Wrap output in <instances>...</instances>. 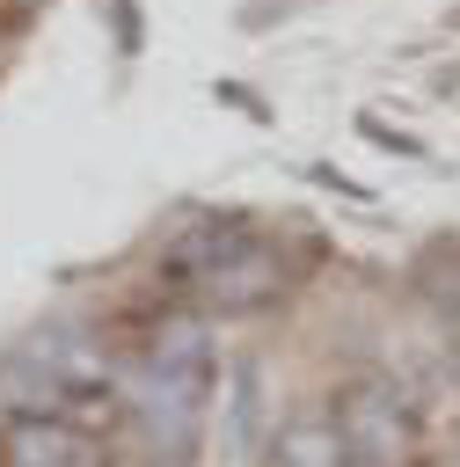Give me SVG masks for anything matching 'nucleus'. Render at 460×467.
Returning <instances> with one entry per match:
<instances>
[{"mask_svg": "<svg viewBox=\"0 0 460 467\" xmlns=\"http://www.w3.org/2000/svg\"><path fill=\"white\" fill-rule=\"evenodd\" d=\"M212 379H219V350H212L204 314H161V321L146 328L139 358L124 365V409H131V423L146 431L153 467H175V460L197 445Z\"/></svg>", "mask_w": 460, "mask_h": 467, "instance_id": "obj_1", "label": "nucleus"}, {"mask_svg": "<svg viewBox=\"0 0 460 467\" xmlns=\"http://www.w3.org/2000/svg\"><path fill=\"white\" fill-rule=\"evenodd\" d=\"M329 416L343 431L350 467H423V416H416V401L394 379H380V372L343 379Z\"/></svg>", "mask_w": 460, "mask_h": 467, "instance_id": "obj_2", "label": "nucleus"}, {"mask_svg": "<svg viewBox=\"0 0 460 467\" xmlns=\"http://www.w3.org/2000/svg\"><path fill=\"white\" fill-rule=\"evenodd\" d=\"M285 292H292V263H285V248L263 241V234H248V241L197 285V306H204V314H263V306H277Z\"/></svg>", "mask_w": 460, "mask_h": 467, "instance_id": "obj_3", "label": "nucleus"}, {"mask_svg": "<svg viewBox=\"0 0 460 467\" xmlns=\"http://www.w3.org/2000/svg\"><path fill=\"white\" fill-rule=\"evenodd\" d=\"M58 387H66V401H73V423H80V401H117L124 394V365H117V350L102 343V336H80V328H51V336H37V343H22ZM88 431V423H80Z\"/></svg>", "mask_w": 460, "mask_h": 467, "instance_id": "obj_4", "label": "nucleus"}, {"mask_svg": "<svg viewBox=\"0 0 460 467\" xmlns=\"http://www.w3.org/2000/svg\"><path fill=\"white\" fill-rule=\"evenodd\" d=\"M248 234H256V226H248V219H234V212H190L183 226H168V241H161L153 270H161L168 285H190V292H197V285H204V277H212V270H219Z\"/></svg>", "mask_w": 460, "mask_h": 467, "instance_id": "obj_5", "label": "nucleus"}, {"mask_svg": "<svg viewBox=\"0 0 460 467\" xmlns=\"http://www.w3.org/2000/svg\"><path fill=\"white\" fill-rule=\"evenodd\" d=\"M0 460L7 467H88L95 438L66 416H7L0 423Z\"/></svg>", "mask_w": 460, "mask_h": 467, "instance_id": "obj_6", "label": "nucleus"}, {"mask_svg": "<svg viewBox=\"0 0 460 467\" xmlns=\"http://www.w3.org/2000/svg\"><path fill=\"white\" fill-rule=\"evenodd\" d=\"M270 467H350L336 416H329V409H292V416H277V431H270Z\"/></svg>", "mask_w": 460, "mask_h": 467, "instance_id": "obj_7", "label": "nucleus"}, {"mask_svg": "<svg viewBox=\"0 0 460 467\" xmlns=\"http://www.w3.org/2000/svg\"><path fill=\"white\" fill-rule=\"evenodd\" d=\"M0 409L7 416H66L73 423V401H66V387L29 358V350H15V358H0Z\"/></svg>", "mask_w": 460, "mask_h": 467, "instance_id": "obj_8", "label": "nucleus"}, {"mask_svg": "<svg viewBox=\"0 0 460 467\" xmlns=\"http://www.w3.org/2000/svg\"><path fill=\"white\" fill-rule=\"evenodd\" d=\"M365 139H372V146H387V153H423L409 131H394V124H380V117H365Z\"/></svg>", "mask_w": 460, "mask_h": 467, "instance_id": "obj_9", "label": "nucleus"}, {"mask_svg": "<svg viewBox=\"0 0 460 467\" xmlns=\"http://www.w3.org/2000/svg\"><path fill=\"white\" fill-rule=\"evenodd\" d=\"M117 36H124V51H139V7L131 0H117Z\"/></svg>", "mask_w": 460, "mask_h": 467, "instance_id": "obj_10", "label": "nucleus"}, {"mask_svg": "<svg viewBox=\"0 0 460 467\" xmlns=\"http://www.w3.org/2000/svg\"><path fill=\"white\" fill-rule=\"evenodd\" d=\"M453 358H460V328H453Z\"/></svg>", "mask_w": 460, "mask_h": 467, "instance_id": "obj_11", "label": "nucleus"}]
</instances>
